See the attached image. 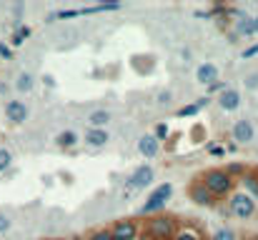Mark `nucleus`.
<instances>
[{
  "label": "nucleus",
  "instance_id": "nucleus-1",
  "mask_svg": "<svg viewBox=\"0 0 258 240\" xmlns=\"http://www.w3.org/2000/svg\"><path fill=\"white\" fill-rule=\"evenodd\" d=\"M198 180L206 185V190H208L216 200H218V198L231 195V193H233V188H236V180H233L223 168H211V170H206Z\"/></svg>",
  "mask_w": 258,
  "mask_h": 240
},
{
  "label": "nucleus",
  "instance_id": "nucleus-2",
  "mask_svg": "<svg viewBox=\"0 0 258 240\" xmlns=\"http://www.w3.org/2000/svg\"><path fill=\"white\" fill-rule=\"evenodd\" d=\"M175 230H178V220L173 215H166V213L153 215L148 220V225H146V233L153 240H173Z\"/></svg>",
  "mask_w": 258,
  "mask_h": 240
},
{
  "label": "nucleus",
  "instance_id": "nucleus-3",
  "mask_svg": "<svg viewBox=\"0 0 258 240\" xmlns=\"http://www.w3.org/2000/svg\"><path fill=\"white\" fill-rule=\"evenodd\" d=\"M123 3H95V5H86V8H66V10H55V20H71V18H81V15H95V13H110V10H120Z\"/></svg>",
  "mask_w": 258,
  "mask_h": 240
},
{
  "label": "nucleus",
  "instance_id": "nucleus-4",
  "mask_svg": "<svg viewBox=\"0 0 258 240\" xmlns=\"http://www.w3.org/2000/svg\"><path fill=\"white\" fill-rule=\"evenodd\" d=\"M228 208H231V213H233L236 218H241V220H248V218H253V213H256V203H253L243 190H236V193L228 195Z\"/></svg>",
  "mask_w": 258,
  "mask_h": 240
},
{
  "label": "nucleus",
  "instance_id": "nucleus-5",
  "mask_svg": "<svg viewBox=\"0 0 258 240\" xmlns=\"http://www.w3.org/2000/svg\"><path fill=\"white\" fill-rule=\"evenodd\" d=\"M153 183H156V168H153V165H138V168L128 175L125 188H128V190H146V188H151Z\"/></svg>",
  "mask_w": 258,
  "mask_h": 240
},
{
  "label": "nucleus",
  "instance_id": "nucleus-6",
  "mask_svg": "<svg viewBox=\"0 0 258 240\" xmlns=\"http://www.w3.org/2000/svg\"><path fill=\"white\" fill-rule=\"evenodd\" d=\"M231 138H233L236 145H251V143L256 140V128H253V123H251L248 118L236 120L233 128H231Z\"/></svg>",
  "mask_w": 258,
  "mask_h": 240
},
{
  "label": "nucleus",
  "instance_id": "nucleus-7",
  "mask_svg": "<svg viewBox=\"0 0 258 240\" xmlns=\"http://www.w3.org/2000/svg\"><path fill=\"white\" fill-rule=\"evenodd\" d=\"M110 235H113V240H136L141 235V225H138V220L125 218V220H118L110 228Z\"/></svg>",
  "mask_w": 258,
  "mask_h": 240
},
{
  "label": "nucleus",
  "instance_id": "nucleus-8",
  "mask_svg": "<svg viewBox=\"0 0 258 240\" xmlns=\"http://www.w3.org/2000/svg\"><path fill=\"white\" fill-rule=\"evenodd\" d=\"M28 115H30V110L23 100H8L5 103V120L10 125H23L28 120Z\"/></svg>",
  "mask_w": 258,
  "mask_h": 240
},
{
  "label": "nucleus",
  "instance_id": "nucleus-9",
  "mask_svg": "<svg viewBox=\"0 0 258 240\" xmlns=\"http://www.w3.org/2000/svg\"><path fill=\"white\" fill-rule=\"evenodd\" d=\"M188 198L196 203V205H201V208H213L218 200L206 190V185L201 183V180H193L190 185H188Z\"/></svg>",
  "mask_w": 258,
  "mask_h": 240
},
{
  "label": "nucleus",
  "instance_id": "nucleus-10",
  "mask_svg": "<svg viewBox=\"0 0 258 240\" xmlns=\"http://www.w3.org/2000/svg\"><path fill=\"white\" fill-rule=\"evenodd\" d=\"M216 103H218L221 110H226V113H236V110L241 108V103H243V95H241V90L228 88V90H223V93L216 98Z\"/></svg>",
  "mask_w": 258,
  "mask_h": 240
},
{
  "label": "nucleus",
  "instance_id": "nucleus-11",
  "mask_svg": "<svg viewBox=\"0 0 258 240\" xmlns=\"http://www.w3.org/2000/svg\"><path fill=\"white\" fill-rule=\"evenodd\" d=\"M221 75V70H218V65L216 63H211V60H203L198 68H196V83H201V85H211V83H216Z\"/></svg>",
  "mask_w": 258,
  "mask_h": 240
},
{
  "label": "nucleus",
  "instance_id": "nucleus-12",
  "mask_svg": "<svg viewBox=\"0 0 258 240\" xmlns=\"http://www.w3.org/2000/svg\"><path fill=\"white\" fill-rule=\"evenodd\" d=\"M138 153L143 155V158H148V160H153L158 153H161V143L153 138V133H148V135H141L138 138Z\"/></svg>",
  "mask_w": 258,
  "mask_h": 240
},
{
  "label": "nucleus",
  "instance_id": "nucleus-13",
  "mask_svg": "<svg viewBox=\"0 0 258 240\" xmlns=\"http://www.w3.org/2000/svg\"><path fill=\"white\" fill-rule=\"evenodd\" d=\"M108 140H110V133L105 128H88L86 138H83L88 148H103V145H108Z\"/></svg>",
  "mask_w": 258,
  "mask_h": 240
},
{
  "label": "nucleus",
  "instance_id": "nucleus-14",
  "mask_svg": "<svg viewBox=\"0 0 258 240\" xmlns=\"http://www.w3.org/2000/svg\"><path fill=\"white\" fill-rule=\"evenodd\" d=\"M208 103H211V98H208V95H203V98H198L196 103H188V105L178 108V110H175V115H178V118H196L203 108H208Z\"/></svg>",
  "mask_w": 258,
  "mask_h": 240
},
{
  "label": "nucleus",
  "instance_id": "nucleus-15",
  "mask_svg": "<svg viewBox=\"0 0 258 240\" xmlns=\"http://www.w3.org/2000/svg\"><path fill=\"white\" fill-rule=\"evenodd\" d=\"M88 125L90 128H105L110 120H113V113L108 110V108H95V110H90L88 113Z\"/></svg>",
  "mask_w": 258,
  "mask_h": 240
},
{
  "label": "nucleus",
  "instance_id": "nucleus-16",
  "mask_svg": "<svg viewBox=\"0 0 258 240\" xmlns=\"http://www.w3.org/2000/svg\"><path fill=\"white\" fill-rule=\"evenodd\" d=\"M238 180H241V185H243V193H246V195L256 203V200H258V175H256V173H248V170H246Z\"/></svg>",
  "mask_w": 258,
  "mask_h": 240
},
{
  "label": "nucleus",
  "instance_id": "nucleus-17",
  "mask_svg": "<svg viewBox=\"0 0 258 240\" xmlns=\"http://www.w3.org/2000/svg\"><path fill=\"white\" fill-rule=\"evenodd\" d=\"M78 133L76 130H63V133H58L55 135V148H60V150H71V148H76L78 145Z\"/></svg>",
  "mask_w": 258,
  "mask_h": 240
},
{
  "label": "nucleus",
  "instance_id": "nucleus-18",
  "mask_svg": "<svg viewBox=\"0 0 258 240\" xmlns=\"http://www.w3.org/2000/svg\"><path fill=\"white\" fill-rule=\"evenodd\" d=\"M163 208H166V203L153 200V198L148 195V198H146V203L138 208V215H151V218H153V215H161V213H163Z\"/></svg>",
  "mask_w": 258,
  "mask_h": 240
},
{
  "label": "nucleus",
  "instance_id": "nucleus-19",
  "mask_svg": "<svg viewBox=\"0 0 258 240\" xmlns=\"http://www.w3.org/2000/svg\"><path fill=\"white\" fill-rule=\"evenodd\" d=\"M233 25H236V30H233V33H236L238 38H241V35H243V38H251V35H256V33H253V18H251V15H243V18H238Z\"/></svg>",
  "mask_w": 258,
  "mask_h": 240
},
{
  "label": "nucleus",
  "instance_id": "nucleus-20",
  "mask_svg": "<svg viewBox=\"0 0 258 240\" xmlns=\"http://www.w3.org/2000/svg\"><path fill=\"white\" fill-rule=\"evenodd\" d=\"M30 33H33V30H30L28 25L15 23V33H13V38H10V45H13V48H20V45H23V43L30 38Z\"/></svg>",
  "mask_w": 258,
  "mask_h": 240
},
{
  "label": "nucleus",
  "instance_id": "nucleus-21",
  "mask_svg": "<svg viewBox=\"0 0 258 240\" xmlns=\"http://www.w3.org/2000/svg\"><path fill=\"white\" fill-rule=\"evenodd\" d=\"M151 198H153V200H161V203L168 205V200L173 198V185L171 183H161V185H156L153 193H151Z\"/></svg>",
  "mask_w": 258,
  "mask_h": 240
},
{
  "label": "nucleus",
  "instance_id": "nucleus-22",
  "mask_svg": "<svg viewBox=\"0 0 258 240\" xmlns=\"http://www.w3.org/2000/svg\"><path fill=\"white\" fill-rule=\"evenodd\" d=\"M33 88H35V78H33L30 73L23 70V73L15 78V90H18V93H30Z\"/></svg>",
  "mask_w": 258,
  "mask_h": 240
},
{
  "label": "nucleus",
  "instance_id": "nucleus-23",
  "mask_svg": "<svg viewBox=\"0 0 258 240\" xmlns=\"http://www.w3.org/2000/svg\"><path fill=\"white\" fill-rule=\"evenodd\" d=\"M173 240H203V233L198 228H178Z\"/></svg>",
  "mask_w": 258,
  "mask_h": 240
},
{
  "label": "nucleus",
  "instance_id": "nucleus-24",
  "mask_svg": "<svg viewBox=\"0 0 258 240\" xmlns=\"http://www.w3.org/2000/svg\"><path fill=\"white\" fill-rule=\"evenodd\" d=\"M173 100H175V95H173L171 88H163V90L156 93V103H158V108H168Z\"/></svg>",
  "mask_w": 258,
  "mask_h": 240
},
{
  "label": "nucleus",
  "instance_id": "nucleus-25",
  "mask_svg": "<svg viewBox=\"0 0 258 240\" xmlns=\"http://www.w3.org/2000/svg\"><path fill=\"white\" fill-rule=\"evenodd\" d=\"M211 240H238V235H236V230H231V228H218V230L211 235Z\"/></svg>",
  "mask_w": 258,
  "mask_h": 240
},
{
  "label": "nucleus",
  "instance_id": "nucleus-26",
  "mask_svg": "<svg viewBox=\"0 0 258 240\" xmlns=\"http://www.w3.org/2000/svg\"><path fill=\"white\" fill-rule=\"evenodd\" d=\"M10 165H13V153L8 148H0V173L10 170Z\"/></svg>",
  "mask_w": 258,
  "mask_h": 240
},
{
  "label": "nucleus",
  "instance_id": "nucleus-27",
  "mask_svg": "<svg viewBox=\"0 0 258 240\" xmlns=\"http://www.w3.org/2000/svg\"><path fill=\"white\" fill-rule=\"evenodd\" d=\"M228 88H231V85H228L226 80H216V83H211V85H208V95H213V93H218V95H221V93H223V90H228Z\"/></svg>",
  "mask_w": 258,
  "mask_h": 240
},
{
  "label": "nucleus",
  "instance_id": "nucleus-28",
  "mask_svg": "<svg viewBox=\"0 0 258 240\" xmlns=\"http://www.w3.org/2000/svg\"><path fill=\"white\" fill-rule=\"evenodd\" d=\"M168 133H171V130H168V125H166V123H158V125H156V130H153V138L161 143V140H166V138H168Z\"/></svg>",
  "mask_w": 258,
  "mask_h": 240
},
{
  "label": "nucleus",
  "instance_id": "nucleus-29",
  "mask_svg": "<svg viewBox=\"0 0 258 240\" xmlns=\"http://www.w3.org/2000/svg\"><path fill=\"white\" fill-rule=\"evenodd\" d=\"M86 240H113V235H110V230H108V228H103V230H93Z\"/></svg>",
  "mask_w": 258,
  "mask_h": 240
},
{
  "label": "nucleus",
  "instance_id": "nucleus-30",
  "mask_svg": "<svg viewBox=\"0 0 258 240\" xmlns=\"http://www.w3.org/2000/svg\"><path fill=\"white\" fill-rule=\"evenodd\" d=\"M258 55V43H253V45H248L243 53H241V60H251V58H256Z\"/></svg>",
  "mask_w": 258,
  "mask_h": 240
},
{
  "label": "nucleus",
  "instance_id": "nucleus-31",
  "mask_svg": "<svg viewBox=\"0 0 258 240\" xmlns=\"http://www.w3.org/2000/svg\"><path fill=\"white\" fill-rule=\"evenodd\" d=\"M10 225H13V220H10L5 213H0V235H3V233H8V230H10Z\"/></svg>",
  "mask_w": 258,
  "mask_h": 240
},
{
  "label": "nucleus",
  "instance_id": "nucleus-32",
  "mask_svg": "<svg viewBox=\"0 0 258 240\" xmlns=\"http://www.w3.org/2000/svg\"><path fill=\"white\" fill-rule=\"evenodd\" d=\"M246 88H248V90H256L258 88V73H248V75H246Z\"/></svg>",
  "mask_w": 258,
  "mask_h": 240
},
{
  "label": "nucleus",
  "instance_id": "nucleus-33",
  "mask_svg": "<svg viewBox=\"0 0 258 240\" xmlns=\"http://www.w3.org/2000/svg\"><path fill=\"white\" fill-rule=\"evenodd\" d=\"M208 153H211V155H216V158H223V155H226V148H221V145H213V143H211V145H208Z\"/></svg>",
  "mask_w": 258,
  "mask_h": 240
},
{
  "label": "nucleus",
  "instance_id": "nucleus-34",
  "mask_svg": "<svg viewBox=\"0 0 258 240\" xmlns=\"http://www.w3.org/2000/svg\"><path fill=\"white\" fill-rule=\"evenodd\" d=\"M0 58H3V60H10V58H13V50H10V45L0 43Z\"/></svg>",
  "mask_w": 258,
  "mask_h": 240
},
{
  "label": "nucleus",
  "instance_id": "nucleus-35",
  "mask_svg": "<svg viewBox=\"0 0 258 240\" xmlns=\"http://www.w3.org/2000/svg\"><path fill=\"white\" fill-rule=\"evenodd\" d=\"M193 15H196V18H213V15H211V10H196Z\"/></svg>",
  "mask_w": 258,
  "mask_h": 240
},
{
  "label": "nucleus",
  "instance_id": "nucleus-36",
  "mask_svg": "<svg viewBox=\"0 0 258 240\" xmlns=\"http://www.w3.org/2000/svg\"><path fill=\"white\" fill-rule=\"evenodd\" d=\"M43 83H45L48 88H53V85H55V80H53V75H45V78H43Z\"/></svg>",
  "mask_w": 258,
  "mask_h": 240
},
{
  "label": "nucleus",
  "instance_id": "nucleus-37",
  "mask_svg": "<svg viewBox=\"0 0 258 240\" xmlns=\"http://www.w3.org/2000/svg\"><path fill=\"white\" fill-rule=\"evenodd\" d=\"M236 150H238V145H236V143H231V145L226 148V153H236Z\"/></svg>",
  "mask_w": 258,
  "mask_h": 240
},
{
  "label": "nucleus",
  "instance_id": "nucleus-38",
  "mask_svg": "<svg viewBox=\"0 0 258 240\" xmlns=\"http://www.w3.org/2000/svg\"><path fill=\"white\" fill-rule=\"evenodd\" d=\"M60 240H86L83 235H68V238H60Z\"/></svg>",
  "mask_w": 258,
  "mask_h": 240
},
{
  "label": "nucleus",
  "instance_id": "nucleus-39",
  "mask_svg": "<svg viewBox=\"0 0 258 240\" xmlns=\"http://www.w3.org/2000/svg\"><path fill=\"white\" fill-rule=\"evenodd\" d=\"M253 33H256V35H258V15H256V18H253Z\"/></svg>",
  "mask_w": 258,
  "mask_h": 240
},
{
  "label": "nucleus",
  "instance_id": "nucleus-40",
  "mask_svg": "<svg viewBox=\"0 0 258 240\" xmlns=\"http://www.w3.org/2000/svg\"><path fill=\"white\" fill-rule=\"evenodd\" d=\"M3 90H5V88H3V83H0V93H3Z\"/></svg>",
  "mask_w": 258,
  "mask_h": 240
},
{
  "label": "nucleus",
  "instance_id": "nucleus-41",
  "mask_svg": "<svg viewBox=\"0 0 258 240\" xmlns=\"http://www.w3.org/2000/svg\"><path fill=\"white\" fill-rule=\"evenodd\" d=\"M43 240H55V238H43Z\"/></svg>",
  "mask_w": 258,
  "mask_h": 240
}]
</instances>
